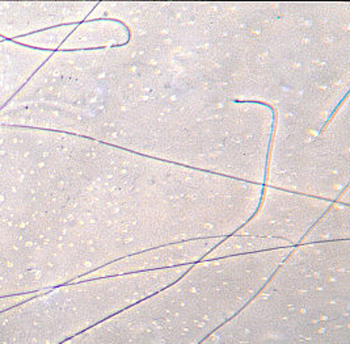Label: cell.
<instances>
[{
	"instance_id": "6da1fadb",
	"label": "cell",
	"mask_w": 350,
	"mask_h": 344,
	"mask_svg": "<svg viewBox=\"0 0 350 344\" xmlns=\"http://www.w3.org/2000/svg\"><path fill=\"white\" fill-rule=\"evenodd\" d=\"M97 19L128 42L54 51L0 125L264 186L349 96L350 1H98Z\"/></svg>"
},
{
	"instance_id": "7a4b0ae2",
	"label": "cell",
	"mask_w": 350,
	"mask_h": 344,
	"mask_svg": "<svg viewBox=\"0 0 350 344\" xmlns=\"http://www.w3.org/2000/svg\"><path fill=\"white\" fill-rule=\"evenodd\" d=\"M101 142L0 125V297L75 280L80 209Z\"/></svg>"
},
{
	"instance_id": "3957f363",
	"label": "cell",
	"mask_w": 350,
	"mask_h": 344,
	"mask_svg": "<svg viewBox=\"0 0 350 344\" xmlns=\"http://www.w3.org/2000/svg\"><path fill=\"white\" fill-rule=\"evenodd\" d=\"M201 344H350V241L295 246Z\"/></svg>"
},
{
	"instance_id": "277c9868",
	"label": "cell",
	"mask_w": 350,
	"mask_h": 344,
	"mask_svg": "<svg viewBox=\"0 0 350 344\" xmlns=\"http://www.w3.org/2000/svg\"><path fill=\"white\" fill-rule=\"evenodd\" d=\"M293 249L201 260L64 344H201L255 296Z\"/></svg>"
},
{
	"instance_id": "5b68a950",
	"label": "cell",
	"mask_w": 350,
	"mask_h": 344,
	"mask_svg": "<svg viewBox=\"0 0 350 344\" xmlns=\"http://www.w3.org/2000/svg\"><path fill=\"white\" fill-rule=\"evenodd\" d=\"M349 96L312 141L302 146L264 186L337 201L349 187Z\"/></svg>"
},
{
	"instance_id": "8992f818",
	"label": "cell",
	"mask_w": 350,
	"mask_h": 344,
	"mask_svg": "<svg viewBox=\"0 0 350 344\" xmlns=\"http://www.w3.org/2000/svg\"><path fill=\"white\" fill-rule=\"evenodd\" d=\"M331 205L328 200L264 186L255 213L234 234L281 239L295 247Z\"/></svg>"
},
{
	"instance_id": "52a82bcc",
	"label": "cell",
	"mask_w": 350,
	"mask_h": 344,
	"mask_svg": "<svg viewBox=\"0 0 350 344\" xmlns=\"http://www.w3.org/2000/svg\"><path fill=\"white\" fill-rule=\"evenodd\" d=\"M98 1H0V38L14 41L53 27L80 24Z\"/></svg>"
},
{
	"instance_id": "ba28073f",
	"label": "cell",
	"mask_w": 350,
	"mask_h": 344,
	"mask_svg": "<svg viewBox=\"0 0 350 344\" xmlns=\"http://www.w3.org/2000/svg\"><path fill=\"white\" fill-rule=\"evenodd\" d=\"M224 238L226 236L191 239L154 247L113 262L111 265L103 267L79 280L191 266L201 262L210 251L214 250V247L222 242Z\"/></svg>"
},
{
	"instance_id": "9c48e42d",
	"label": "cell",
	"mask_w": 350,
	"mask_h": 344,
	"mask_svg": "<svg viewBox=\"0 0 350 344\" xmlns=\"http://www.w3.org/2000/svg\"><path fill=\"white\" fill-rule=\"evenodd\" d=\"M53 53L0 41V112L46 62Z\"/></svg>"
},
{
	"instance_id": "30bf717a",
	"label": "cell",
	"mask_w": 350,
	"mask_h": 344,
	"mask_svg": "<svg viewBox=\"0 0 350 344\" xmlns=\"http://www.w3.org/2000/svg\"><path fill=\"white\" fill-rule=\"evenodd\" d=\"M129 33L125 25L113 19L84 20L75 27L61 47V51L103 50L125 45Z\"/></svg>"
},
{
	"instance_id": "8fae6325",
	"label": "cell",
	"mask_w": 350,
	"mask_h": 344,
	"mask_svg": "<svg viewBox=\"0 0 350 344\" xmlns=\"http://www.w3.org/2000/svg\"><path fill=\"white\" fill-rule=\"evenodd\" d=\"M350 241V205L334 201L304 235L301 245Z\"/></svg>"
},
{
	"instance_id": "7c38bea8",
	"label": "cell",
	"mask_w": 350,
	"mask_h": 344,
	"mask_svg": "<svg viewBox=\"0 0 350 344\" xmlns=\"http://www.w3.org/2000/svg\"><path fill=\"white\" fill-rule=\"evenodd\" d=\"M293 247L285 241L255 236V235L231 234L226 236L222 242L210 251L202 260H215L231 256H241L251 255L265 251L280 250Z\"/></svg>"
},
{
	"instance_id": "4fadbf2b",
	"label": "cell",
	"mask_w": 350,
	"mask_h": 344,
	"mask_svg": "<svg viewBox=\"0 0 350 344\" xmlns=\"http://www.w3.org/2000/svg\"><path fill=\"white\" fill-rule=\"evenodd\" d=\"M77 25L78 24L53 27V28H48L44 31L36 32L33 34L21 37V38H16V40H14V42L20 44L23 47L36 49V50L54 53L61 49L64 41L74 32Z\"/></svg>"
},
{
	"instance_id": "5bb4252c",
	"label": "cell",
	"mask_w": 350,
	"mask_h": 344,
	"mask_svg": "<svg viewBox=\"0 0 350 344\" xmlns=\"http://www.w3.org/2000/svg\"><path fill=\"white\" fill-rule=\"evenodd\" d=\"M0 41H3V40H1V38H0Z\"/></svg>"
}]
</instances>
